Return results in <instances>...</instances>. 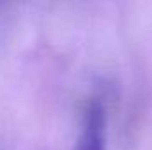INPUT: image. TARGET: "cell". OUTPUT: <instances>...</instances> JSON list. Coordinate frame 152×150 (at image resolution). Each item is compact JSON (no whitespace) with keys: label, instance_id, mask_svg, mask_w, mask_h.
<instances>
[{"label":"cell","instance_id":"1","mask_svg":"<svg viewBox=\"0 0 152 150\" xmlns=\"http://www.w3.org/2000/svg\"><path fill=\"white\" fill-rule=\"evenodd\" d=\"M108 111L103 97H94L81 117V125L71 150L108 149Z\"/></svg>","mask_w":152,"mask_h":150}]
</instances>
